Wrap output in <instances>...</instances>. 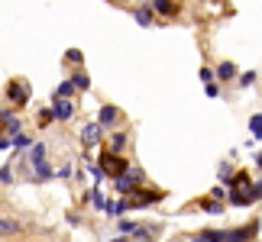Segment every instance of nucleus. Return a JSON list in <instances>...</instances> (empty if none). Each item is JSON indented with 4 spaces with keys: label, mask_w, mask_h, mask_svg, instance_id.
Listing matches in <instances>:
<instances>
[{
    "label": "nucleus",
    "mask_w": 262,
    "mask_h": 242,
    "mask_svg": "<svg viewBox=\"0 0 262 242\" xmlns=\"http://www.w3.org/2000/svg\"><path fill=\"white\" fill-rule=\"evenodd\" d=\"M10 181H13V168L4 165V168H0V184H10Z\"/></svg>",
    "instance_id": "25"
},
{
    "label": "nucleus",
    "mask_w": 262,
    "mask_h": 242,
    "mask_svg": "<svg viewBox=\"0 0 262 242\" xmlns=\"http://www.w3.org/2000/svg\"><path fill=\"white\" fill-rule=\"evenodd\" d=\"M52 119H55V116H52V110H42V113H39V123H36V126H52Z\"/></svg>",
    "instance_id": "24"
},
{
    "label": "nucleus",
    "mask_w": 262,
    "mask_h": 242,
    "mask_svg": "<svg viewBox=\"0 0 262 242\" xmlns=\"http://www.w3.org/2000/svg\"><path fill=\"white\" fill-rule=\"evenodd\" d=\"M72 94H75V84H72V81H62V84L55 87V97H62V100H72Z\"/></svg>",
    "instance_id": "18"
},
{
    "label": "nucleus",
    "mask_w": 262,
    "mask_h": 242,
    "mask_svg": "<svg viewBox=\"0 0 262 242\" xmlns=\"http://www.w3.org/2000/svg\"><path fill=\"white\" fill-rule=\"evenodd\" d=\"M133 16H136V23H139V26H152V10H149V7H139Z\"/></svg>",
    "instance_id": "17"
},
{
    "label": "nucleus",
    "mask_w": 262,
    "mask_h": 242,
    "mask_svg": "<svg viewBox=\"0 0 262 242\" xmlns=\"http://www.w3.org/2000/svg\"><path fill=\"white\" fill-rule=\"evenodd\" d=\"M207 97L217 100V97H220V84H207Z\"/></svg>",
    "instance_id": "27"
},
{
    "label": "nucleus",
    "mask_w": 262,
    "mask_h": 242,
    "mask_svg": "<svg viewBox=\"0 0 262 242\" xmlns=\"http://www.w3.org/2000/svg\"><path fill=\"white\" fill-rule=\"evenodd\" d=\"M68 81L75 84V90H88V87H91V78H88V71H75V75L68 78Z\"/></svg>",
    "instance_id": "14"
},
{
    "label": "nucleus",
    "mask_w": 262,
    "mask_h": 242,
    "mask_svg": "<svg viewBox=\"0 0 262 242\" xmlns=\"http://www.w3.org/2000/svg\"><path fill=\"white\" fill-rule=\"evenodd\" d=\"M256 84V71H246V75H239V87H253Z\"/></svg>",
    "instance_id": "23"
},
{
    "label": "nucleus",
    "mask_w": 262,
    "mask_h": 242,
    "mask_svg": "<svg viewBox=\"0 0 262 242\" xmlns=\"http://www.w3.org/2000/svg\"><path fill=\"white\" fill-rule=\"evenodd\" d=\"M81 58H84L81 49H68V52H65V62H68V65H81Z\"/></svg>",
    "instance_id": "20"
},
{
    "label": "nucleus",
    "mask_w": 262,
    "mask_h": 242,
    "mask_svg": "<svg viewBox=\"0 0 262 242\" xmlns=\"http://www.w3.org/2000/svg\"><path fill=\"white\" fill-rule=\"evenodd\" d=\"M249 129H253V136L262 139V113H256L253 119H249Z\"/></svg>",
    "instance_id": "21"
},
{
    "label": "nucleus",
    "mask_w": 262,
    "mask_h": 242,
    "mask_svg": "<svg viewBox=\"0 0 262 242\" xmlns=\"http://www.w3.org/2000/svg\"><path fill=\"white\" fill-rule=\"evenodd\" d=\"M259 223H249V229H230L224 233V242H249V236H256Z\"/></svg>",
    "instance_id": "8"
},
{
    "label": "nucleus",
    "mask_w": 262,
    "mask_h": 242,
    "mask_svg": "<svg viewBox=\"0 0 262 242\" xmlns=\"http://www.w3.org/2000/svg\"><path fill=\"white\" fill-rule=\"evenodd\" d=\"M16 133H23V123H19V116L7 113V110H0V139H10V136H16Z\"/></svg>",
    "instance_id": "4"
},
{
    "label": "nucleus",
    "mask_w": 262,
    "mask_h": 242,
    "mask_svg": "<svg viewBox=\"0 0 262 242\" xmlns=\"http://www.w3.org/2000/svg\"><path fill=\"white\" fill-rule=\"evenodd\" d=\"M19 233V223L10 216H0V236H16Z\"/></svg>",
    "instance_id": "11"
},
{
    "label": "nucleus",
    "mask_w": 262,
    "mask_h": 242,
    "mask_svg": "<svg viewBox=\"0 0 262 242\" xmlns=\"http://www.w3.org/2000/svg\"><path fill=\"white\" fill-rule=\"evenodd\" d=\"M10 149V139H0V152H7Z\"/></svg>",
    "instance_id": "29"
},
{
    "label": "nucleus",
    "mask_w": 262,
    "mask_h": 242,
    "mask_svg": "<svg viewBox=\"0 0 262 242\" xmlns=\"http://www.w3.org/2000/svg\"><path fill=\"white\" fill-rule=\"evenodd\" d=\"M33 146V139H29L26 133H16V136H10V149H29Z\"/></svg>",
    "instance_id": "16"
},
{
    "label": "nucleus",
    "mask_w": 262,
    "mask_h": 242,
    "mask_svg": "<svg viewBox=\"0 0 262 242\" xmlns=\"http://www.w3.org/2000/svg\"><path fill=\"white\" fill-rule=\"evenodd\" d=\"M7 100H13L16 107H26L29 104V84L26 81H10L7 84Z\"/></svg>",
    "instance_id": "3"
},
{
    "label": "nucleus",
    "mask_w": 262,
    "mask_h": 242,
    "mask_svg": "<svg viewBox=\"0 0 262 242\" xmlns=\"http://www.w3.org/2000/svg\"><path fill=\"white\" fill-rule=\"evenodd\" d=\"M97 168L104 171V175H110V178H120L129 165H126V161L120 158L117 152H104V155H100V165H97Z\"/></svg>",
    "instance_id": "2"
},
{
    "label": "nucleus",
    "mask_w": 262,
    "mask_h": 242,
    "mask_svg": "<svg viewBox=\"0 0 262 242\" xmlns=\"http://www.w3.org/2000/svg\"><path fill=\"white\" fill-rule=\"evenodd\" d=\"M100 133H104V129H100L97 123H88V126L81 129V146H84V149L97 146V142H100Z\"/></svg>",
    "instance_id": "7"
},
{
    "label": "nucleus",
    "mask_w": 262,
    "mask_h": 242,
    "mask_svg": "<svg viewBox=\"0 0 262 242\" xmlns=\"http://www.w3.org/2000/svg\"><path fill=\"white\" fill-rule=\"evenodd\" d=\"M152 10H156V13H162V16H172L175 13V4H172V0H152Z\"/></svg>",
    "instance_id": "15"
},
{
    "label": "nucleus",
    "mask_w": 262,
    "mask_h": 242,
    "mask_svg": "<svg viewBox=\"0 0 262 242\" xmlns=\"http://www.w3.org/2000/svg\"><path fill=\"white\" fill-rule=\"evenodd\" d=\"M139 184H143V171L139 168H126L120 178H114V187L120 190V194H133Z\"/></svg>",
    "instance_id": "1"
},
{
    "label": "nucleus",
    "mask_w": 262,
    "mask_h": 242,
    "mask_svg": "<svg viewBox=\"0 0 262 242\" xmlns=\"http://www.w3.org/2000/svg\"><path fill=\"white\" fill-rule=\"evenodd\" d=\"M39 161H46V146L33 142V146H29V165H39Z\"/></svg>",
    "instance_id": "12"
},
{
    "label": "nucleus",
    "mask_w": 262,
    "mask_h": 242,
    "mask_svg": "<svg viewBox=\"0 0 262 242\" xmlns=\"http://www.w3.org/2000/svg\"><path fill=\"white\" fill-rule=\"evenodd\" d=\"M117 119H120V110H117L114 104H104V107L97 110V126H100V129H110Z\"/></svg>",
    "instance_id": "6"
},
{
    "label": "nucleus",
    "mask_w": 262,
    "mask_h": 242,
    "mask_svg": "<svg viewBox=\"0 0 262 242\" xmlns=\"http://www.w3.org/2000/svg\"><path fill=\"white\" fill-rule=\"evenodd\" d=\"M49 110H52V116L58 119V123H65V119L75 116V104L72 100H62V97H52V107Z\"/></svg>",
    "instance_id": "5"
},
{
    "label": "nucleus",
    "mask_w": 262,
    "mask_h": 242,
    "mask_svg": "<svg viewBox=\"0 0 262 242\" xmlns=\"http://www.w3.org/2000/svg\"><path fill=\"white\" fill-rule=\"evenodd\" d=\"M146 242H152V239H146Z\"/></svg>",
    "instance_id": "31"
},
{
    "label": "nucleus",
    "mask_w": 262,
    "mask_h": 242,
    "mask_svg": "<svg viewBox=\"0 0 262 242\" xmlns=\"http://www.w3.org/2000/svg\"><path fill=\"white\" fill-rule=\"evenodd\" d=\"M194 242H224V233L220 229H204V233H198Z\"/></svg>",
    "instance_id": "13"
},
{
    "label": "nucleus",
    "mask_w": 262,
    "mask_h": 242,
    "mask_svg": "<svg viewBox=\"0 0 262 242\" xmlns=\"http://www.w3.org/2000/svg\"><path fill=\"white\" fill-rule=\"evenodd\" d=\"M110 242H126V239H123V236H117V239H110Z\"/></svg>",
    "instance_id": "30"
},
{
    "label": "nucleus",
    "mask_w": 262,
    "mask_h": 242,
    "mask_svg": "<svg viewBox=\"0 0 262 242\" xmlns=\"http://www.w3.org/2000/svg\"><path fill=\"white\" fill-rule=\"evenodd\" d=\"M55 175H58V178H72V165H62V168L55 171Z\"/></svg>",
    "instance_id": "28"
},
{
    "label": "nucleus",
    "mask_w": 262,
    "mask_h": 242,
    "mask_svg": "<svg viewBox=\"0 0 262 242\" xmlns=\"http://www.w3.org/2000/svg\"><path fill=\"white\" fill-rule=\"evenodd\" d=\"M214 75H217L220 81H233V78H236V65H233V62H220Z\"/></svg>",
    "instance_id": "10"
},
{
    "label": "nucleus",
    "mask_w": 262,
    "mask_h": 242,
    "mask_svg": "<svg viewBox=\"0 0 262 242\" xmlns=\"http://www.w3.org/2000/svg\"><path fill=\"white\" fill-rule=\"evenodd\" d=\"M201 81H204V84H214V68H201Z\"/></svg>",
    "instance_id": "26"
},
{
    "label": "nucleus",
    "mask_w": 262,
    "mask_h": 242,
    "mask_svg": "<svg viewBox=\"0 0 262 242\" xmlns=\"http://www.w3.org/2000/svg\"><path fill=\"white\" fill-rule=\"evenodd\" d=\"M123 146H126V133H114V136H110V149H114V152H120Z\"/></svg>",
    "instance_id": "19"
},
{
    "label": "nucleus",
    "mask_w": 262,
    "mask_h": 242,
    "mask_svg": "<svg viewBox=\"0 0 262 242\" xmlns=\"http://www.w3.org/2000/svg\"><path fill=\"white\" fill-rule=\"evenodd\" d=\"M33 175H36V181H49V178H55V168L49 161H39V165H33Z\"/></svg>",
    "instance_id": "9"
},
{
    "label": "nucleus",
    "mask_w": 262,
    "mask_h": 242,
    "mask_svg": "<svg viewBox=\"0 0 262 242\" xmlns=\"http://www.w3.org/2000/svg\"><path fill=\"white\" fill-rule=\"evenodd\" d=\"M136 229H139L136 223H129V220H120V233H123V236H133Z\"/></svg>",
    "instance_id": "22"
}]
</instances>
